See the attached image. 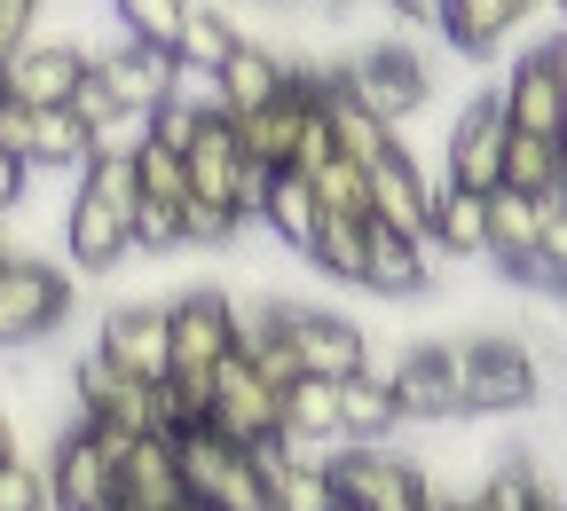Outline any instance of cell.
Segmentation results:
<instances>
[{
	"instance_id": "6da1fadb",
	"label": "cell",
	"mask_w": 567,
	"mask_h": 511,
	"mask_svg": "<svg viewBox=\"0 0 567 511\" xmlns=\"http://www.w3.org/2000/svg\"><path fill=\"white\" fill-rule=\"evenodd\" d=\"M126 449H134L126 432L80 417V425L55 441V457H48V503H55V511H111V503H118Z\"/></svg>"
},
{
	"instance_id": "7a4b0ae2",
	"label": "cell",
	"mask_w": 567,
	"mask_h": 511,
	"mask_svg": "<svg viewBox=\"0 0 567 511\" xmlns=\"http://www.w3.org/2000/svg\"><path fill=\"white\" fill-rule=\"evenodd\" d=\"M182 441V480H189V503L197 511H268V488H260V465L252 449H237L229 432H174Z\"/></svg>"
},
{
	"instance_id": "3957f363",
	"label": "cell",
	"mask_w": 567,
	"mask_h": 511,
	"mask_svg": "<svg viewBox=\"0 0 567 511\" xmlns=\"http://www.w3.org/2000/svg\"><path fill=\"white\" fill-rule=\"evenodd\" d=\"M331 71H339V87L363 103V111H379L386 126H402L425 95H434V71H425V55H417V48H402V40L354 48V55H339Z\"/></svg>"
},
{
	"instance_id": "277c9868",
	"label": "cell",
	"mask_w": 567,
	"mask_h": 511,
	"mask_svg": "<svg viewBox=\"0 0 567 511\" xmlns=\"http://www.w3.org/2000/svg\"><path fill=\"white\" fill-rule=\"evenodd\" d=\"M450 354H457L465 417H505V409H528L544 394V362L528 346H513V338H465Z\"/></svg>"
},
{
	"instance_id": "5b68a950",
	"label": "cell",
	"mask_w": 567,
	"mask_h": 511,
	"mask_svg": "<svg viewBox=\"0 0 567 511\" xmlns=\"http://www.w3.org/2000/svg\"><path fill=\"white\" fill-rule=\"evenodd\" d=\"M213 432H229L237 449H268L284 441V386L237 346L221 371H213Z\"/></svg>"
},
{
	"instance_id": "8992f818",
	"label": "cell",
	"mask_w": 567,
	"mask_h": 511,
	"mask_svg": "<svg viewBox=\"0 0 567 511\" xmlns=\"http://www.w3.org/2000/svg\"><path fill=\"white\" fill-rule=\"evenodd\" d=\"M331 480H339V511H425V496H434V480L379 441H347L331 457Z\"/></svg>"
},
{
	"instance_id": "52a82bcc",
	"label": "cell",
	"mask_w": 567,
	"mask_h": 511,
	"mask_svg": "<svg viewBox=\"0 0 567 511\" xmlns=\"http://www.w3.org/2000/svg\"><path fill=\"white\" fill-rule=\"evenodd\" d=\"M268 323L292 338L300 378H354V371H371V338H363V323H347V315H331V307L268 300Z\"/></svg>"
},
{
	"instance_id": "ba28073f",
	"label": "cell",
	"mask_w": 567,
	"mask_h": 511,
	"mask_svg": "<svg viewBox=\"0 0 567 511\" xmlns=\"http://www.w3.org/2000/svg\"><path fill=\"white\" fill-rule=\"evenodd\" d=\"M166 315H174V378H213L245 346V307L229 291H182V300H166Z\"/></svg>"
},
{
	"instance_id": "9c48e42d",
	"label": "cell",
	"mask_w": 567,
	"mask_h": 511,
	"mask_svg": "<svg viewBox=\"0 0 567 511\" xmlns=\"http://www.w3.org/2000/svg\"><path fill=\"white\" fill-rule=\"evenodd\" d=\"M71 315V275L48 268V260H0V346H24V338H48L55 323Z\"/></svg>"
},
{
	"instance_id": "30bf717a",
	"label": "cell",
	"mask_w": 567,
	"mask_h": 511,
	"mask_svg": "<svg viewBox=\"0 0 567 511\" xmlns=\"http://www.w3.org/2000/svg\"><path fill=\"white\" fill-rule=\"evenodd\" d=\"M0 150H17L32 174L40 166H95V134H87V118L80 111H32V103H0Z\"/></svg>"
},
{
	"instance_id": "8fae6325",
	"label": "cell",
	"mask_w": 567,
	"mask_h": 511,
	"mask_svg": "<svg viewBox=\"0 0 567 511\" xmlns=\"http://www.w3.org/2000/svg\"><path fill=\"white\" fill-rule=\"evenodd\" d=\"M71 386H80V417L126 432V441H142V432H166V425H158V386L126 378L111 354H80V362H71Z\"/></svg>"
},
{
	"instance_id": "7c38bea8",
	"label": "cell",
	"mask_w": 567,
	"mask_h": 511,
	"mask_svg": "<svg viewBox=\"0 0 567 511\" xmlns=\"http://www.w3.org/2000/svg\"><path fill=\"white\" fill-rule=\"evenodd\" d=\"M95 354H111L118 371H126V378H142V386H166V378H174V315H166V307H151V300H126V307H111V315H103Z\"/></svg>"
},
{
	"instance_id": "4fadbf2b",
	"label": "cell",
	"mask_w": 567,
	"mask_h": 511,
	"mask_svg": "<svg viewBox=\"0 0 567 511\" xmlns=\"http://www.w3.org/2000/svg\"><path fill=\"white\" fill-rule=\"evenodd\" d=\"M505 150H513L505 103H496V95H473V103L457 111V126H450V166H442V181H457V189H505Z\"/></svg>"
},
{
	"instance_id": "5bb4252c",
	"label": "cell",
	"mask_w": 567,
	"mask_h": 511,
	"mask_svg": "<svg viewBox=\"0 0 567 511\" xmlns=\"http://www.w3.org/2000/svg\"><path fill=\"white\" fill-rule=\"evenodd\" d=\"M331 457L339 449H316V441H268V449H252L260 488H268V511H339Z\"/></svg>"
},
{
	"instance_id": "9a60e30c",
	"label": "cell",
	"mask_w": 567,
	"mask_h": 511,
	"mask_svg": "<svg viewBox=\"0 0 567 511\" xmlns=\"http://www.w3.org/2000/svg\"><path fill=\"white\" fill-rule=\"evenodd\" d=\"M496 103H505L513 134H567V71H559L551 40H536V48H528V55L505 71Z\"/></svg>"
},
{
	"instance_id": "2e32d148",
	"label": "cell",
	"mask_w": 567,
	"mask_h": 511,
	"mask_svg": "<svg viewBox=\"0 0 567 511\" xmlns=\"http://www.w3.org/2000/svg\"><path fill=\"white\" fill-rule=\"evenodd\" d=\"M551 205L559 197H528V189H488V260L505 283H528V260L551 229Z\"/></svg>"
},
{
	"instance_id": "e0dca14e",
	"label": "cell",
	"mask_w": 567,
	"mask_h": 511,
	"mask_svg": "<svg viewBox=\"0 0 567 511\" xmlns=\"http://www.w3.org/2000/svg\"><path fill=\"white\" fill-rule=\"evenodd\" d=\"M0 71H9V95H17V103H32V111H71V95L87 87L95 55H80L71 40H32L17 63H0Z\"/></svg>"
},
{
	"instance_id": "ac0fdd59",
	"label": "cell",
	"mask_w": 567,
	"mask_h": 511,
	"mask_svg": "<svg viewBox=\"0 0 567 511\" xmlns=\"http://www.w3.org/2000/svg\"><path fill=\"white\" fill-rule=\"evenodd\" d=\"M118 503L126 511H197L189 503V480H182V441H174V432H142V441L126 449Z\"/></svg>"
},
{
	"instance_id": "d6986e66",
	"label": "cell",
	"mask_w": 567,
	"mask_h": 511,
	"mask_svg": "<svg viewBox=\"0 0 567 511\" xmlns=\"http://www.w3.org/2000/svg\"><path fill=\"white\" fill-rule=\"evenodd\" d=\"M95 80L134 111V118H158L174 95H182V63L174 55H158V48H111V55H95Z\"/></svg>"
},
{
	"instance_id": "ffe728a7",
	"label": "cell",
	"mask_w": 567,
	"mask_h": 511,
	"mask_svg": "<svg viewBox=\"0 0 567 511\" xmlns=\"http://www.w3.org/2000/svg\"><path fill=\"white\" fill-rule=\"evenodd\" d=\"M63 252L80 260L87 275L118 268V260L134 252V212L111 205V197H95V189H80V197H71V212H63Z\"/></svg>"
},
{
	"instance_id": "44dd1931",
	"label": "cell",
	"mask_w": 567,
	"mask_h": 511,
	"mask_svg": "<svg viewBox=\"0 0 567 511\" xmlns=\"http://www.w3.org/2000/svg\"><path fill=\"white\" fill-rule=\"evenodd\" d=\"M394 394H402V425H442V417H465L457 354H450V346H417V354H402Z\"/></svg>"
},
{
	"instance_id": "7402d4cb",
	"label": "cell",
	"mask_w": 567,
	"mask_h": 511,
	"mask_svg": "<svg viewBox=\"0 0 567 511\" xmlns=\"http://www.w3.org/2000/svg\"><path fill=\"white\" fill-rule=\"evenodd\" d=\"M284 87H292V55H276V48H260V40H245L221 71H213V103H221L229 118H252V111H268Z\"/></svg>"
},
{
	"instance_id": "603a6c76",
	"label": "cell",
	"mask_w": 567,
	"mask_h": 511,
	"mask_svg": "<svg viewBox=\"0 0 567 511\" xmlns=\"http://www.w3.org/2000/svg\"><path fill=\"white\" fill-rule=\"evenodd\" d=\"M434 283V237H410V229H386L371 221V268H363V291L379 300H410V291Z\"/></svg>"
},
{
	"instance_id": "cb8c5ba5",
	"label": "cell",
	"mask_w": 567,
	"mask_h": 511,
	"mask_svg": "<svg viewBox=\"0 0 567 511\" xmlns=\"http://www.w3.org/2000/svg\"><path fill=\"white\" fill-rule=\"evenodd\" d=\"M371 197H379V221H386V229L434 237V181L417 174V158L402 150V142H394V150L371 166Z\"/></svg>"
},
{
	"instance_id": "d4e9b609",
	"label": "cell",
	"mask_w": 567,
	"mask_h": 511,
	"mask_svg": "<svg viewBox=\"0 0 567 511\" xmlns=\"http://www.w3.org/2000/svg\"><path fill=\"white\" fill-rule=\"evenodd\" d=\"M528 24V0H442V40L457 55H496Z\"/></svg>"
},
{
	"instance_id": "484cf974",
	"label": "cell",
	"mask_w": 567,
	"mask_h": 511,
	"mask_svg": "<svg viewBox=\"0 0 567 511\" xmlns=\"http://www.w3.org/2000/svg\"><path fill=\"white\" fill-rule=\"evenodd\" d=\"M434 252H450V260H488V189L434 181Z\"/></svg>"
},
{
	"instance_id": "4316f807",
	"label": "cell",
	"mask_w": 567,
	"mask_h": 511,
	"mask_svg": "<svg viewBox=\"0 0 567 511\" xmlns=\"http://www.w3.org/2000/svg\"><path fill=\"white\" fill-rule=\"evenodd\" d=\"M284 441L347 449V425H339V378H292V386H284Z\"/></svg>"
},
{
	"instance_id": "83f0119b",
	"label": "cell",
	"mask_w": 567,
	"mask_h": 511,
	"mask_svg": "<svg viewBox=\"0 0 567 511\" xmlns=\"http://www.w3.org/2000/svg\"><path fill=\"white\" fill-rule=\"evenodd\" d=\"M339 425H347V441H386V432L402 425V394H394V378H379V371L339 378Z\"/></svg>"
},
{
	"instance_id": "f1b7e54d",
	"label": "cell",
	"mask_w": 567,
	"mask_h": 511,
	"mask_svg": "<svg viewBox=\"0 0 567 511\" xmlns=\"http://www.w3.org/2000/svg\"><path fill=\"white\" fill-rule=\"evenodd\" d=\"M505 189L567 197V142H559V134H513V150H505Z\"/></svg>"
},
{
	"instance_id": "f546056e",
	"label": "cell",
	"mask_w": 567,
	"mask_h": 511,
	"mask_svg": "<svg viewBox=\"0 0 567 511\" xmlns=\"http://www.w3.org/2000/svg\"><path fill=\"white\" fill-rule=\"evenodd\" d=\"M260 221L276 229V244H292V252L308 260V244H316V229H323L316 181H308V174H276V189H268V212H260Z\"/></svg>"
},
{
	"instance_id": "4dcf8cb0",
	"label": "cell",
	"mask_w": 567,
	"mask_h": 511,
	"mask_svg": "<svg viewBox=\"0 0 567 511\" xmlns=\"http://www.w3.org/2000/svg\"><path fill=\"white\" fill-rule=\"evenodd\" d=\"M111 9H118V32L134 48H158V55L182 63V32L197 17V0H111Z\"/></svg>"
},
{
	"instance_id": "1f68e13d",
	"label": "cell",
	"mask_w": 567,
	"mask_h": 511,
	"mask_svg": "<svg viewBox=\"0 0 567 511\" xmlns=\"http://www.w3.org/2000/svg\"><path fill=\"white\" fill-rule=\"evenodd\" d=\"M308 260L323 275H339V283H363V268H371V221H339V212H323Z\"/></svg>"
},
{
	"instance_id": "d6a6232c",
	"label": "cell",
	"mask_w": 567,
	"mask_h": 511,
	"mask_svg": "<svg viewBox=\"0 0 567 511\" xmlns=\"http://www.w3.org/2000/svg\"><path fill=\"white\" fill-rule=\"evenodd\" d=\"M316 181V205L339 212V221H379V197H371V166H354V158H331L308 174Z\"/></svg>"
},
{
	"instance_id": "836d02e7",
	"label": "cell",
	"mask_w": 567,
	"mask_h": 511,
	"mask_svg": "<svg viewBox=\"0 0 567 511\" xmlns=\"http://www.w3.org/2000/svg\"><path fill=\"white\" fill-rule=\"evenodd\" d=\"M134 174H142V205H189V150H174V142H142L134 150Z\"/></svg>"
},
{
	"instance_id": "e575fe53",
	"label": "cell",
	"mask_w": 567,
	"mask_h": 511,
	"mask_svg": "<svg viewBox=\"0 0 567 511\" xmlns=\"http://www.w3.org/2000/svg\"><path fill=\"white\" fill-rule=\"evenodd\" d=\"M245 48V32L221 17V9H197L189 17V32H182V71H197V80H213V71H221L229 55Z\"/></svg>"
},
{
	"instance_id": "d590c367",
	"label": "cell",
	"mask_w": 567,
	"mask_h": 511,
	"mask_svg": "<svg viewBox=\"0 0 567 511\" xmlns=\"http://www.w3.org/2000/svg\"><path fill=\"white\" fill-rule=\"evenodd\" d=\"M528 283L551 291V300H567V197L551 205V229H544V244H536V260H528Z\"/></svg>"
},
{
	"instance_id": "8d00e7d4",
	"label": "cell",
	"mask_w": 567,
	"mask_h": 511,
	"mask_svg": "<svg viewBox=\"0 0 567 511\" xmlns=\"http://www.w3.org/2000/svg\"><path fill=\"white\" fill-rule=\"evenodd\" d=\"M80 189H95V197H111V205L142 212V174H134V158H95V166L80 174Z\"/></svg>"
},
{
	"instance_id": "74e56055",
	"label": "cell",
	"mask_w": 567,
	"mask_h": 511,
	"mask_svg": "<svg viewBox=\"0 0 567 511\" xmlns=\"http://www.w3.org/2000/svg\"><path fill=\"white\" fill-rule=\"evenodd\" d=\"M0 511H48V472L9 457V465H0Z\"/></svg>"
},
{
	"instance_id": "f35d334b",
	"label": "cell",
	"mask_w": 567,
	"mask_h": 511,
	"mask_svg": "<svg viewBox=\"0 0 567 511\" xmlns=\"http://www.w3.org/2000/svg\"><path fill=\"white\" fill-rule=\"evenodd\" d=\"M134 244H142V252L189 244V237H182V205H142V212H134Z\"/></svg>"
},
{
	"instance_id": "ab89813d",
	"label": "cell",
	"mask_w": 567,
	"mask_h": 511,
	"mask_svg": "<svg viewBox=\"0 0 567 511\" xmlns=\"http://www.w3.org/2000/svg\"><path fill=\"white\" fill-rule=\"evenodd\" d=\"M182 237H189V244H221V237H237V212L189 197V205H182Z\"/></svg>"
},
{
	"instance_id": "60d3db41",
	"label": "cell",
	"mask_w": 567,
	"mask_h": 511,
	"mask_svg": "<svg viewBox=\"0 0 567 511\" xmlns=\"http://www.w3.org/2000/svg\"><path fill=\"white\" fill-rule=\"evenodd\" d=\"M32 24H40V0H0V63L32 48Z\"/></svg>"
},
{
	"instance_id": "b9f144b4",
	"label": "cell",
	"mask_w": 567,
	"mask_h": 511,
	"mask_svg": "<svg viewBox=\"0 0 567 511\" xmlns=\"http://www.w3.org/2000/svg\"><path fill=\"white\" fill-rule=\"evenodd\" d=\"M24 174H32V166H24L17 150H0V221H9V212L24 205Z\"/></svg>"
},
{
	"instance_id": "7bdbcfd3",
	"label": "cell",
	"mask_w": 567,
	"mask_h": 511,
	"mask_svg": "<svg viewBox=\"0 0 567 511\" xmlns=\"http://www.w3.org/2000/svg\"><path fill=\"white\" fill-rule=\"evenodd\" d=\"M379 9H394V17H417V24H442V0H379Z\"/></svg>"
},
{
	"instance_id": "ee69618b",
	"label": "cell",
	"mask_w": 567,
	"mask_h": 511,
	"mask_svg": "<svg viewBox=\"0 0 567 511\" xmlns=\"http://www.w3.org/2000/svg\"><path fill=\"white\" fill-rule=\"evenodd\" d=\"M9 457H17V432H9V425H0V465H9Z\"/></svg>"
},
{
	"instance_id": "f6af8a7d",
	"label": "cell",
	"mask_w": 567,
	"mask_h": 511,
	"mask_svg": "<svg viewBox=\"0 0 567 511\" xmlns=\"http://www.w3.org/2000/svg\"><path fill=\"white\" fill-rule=\"evenodd\" d=\"M450 511H488V503L481 496H450Z\"/></svg>"
},
{
	"instance_id": "bcb514c9",
	"label": "cell",
	"mask_w": 567,
	"mask_h": 511,
	"mask_svg": "<svg viewBox=\"0 0 567 511\" xmlns=\"http://www.w3.org/2000/svg\"><path fill=\"white\" fill-rule=\"evenodd\" d=\"M0 103H9V71H0Z\"/></svg>"
},
{
	"instance_id": "7dc6e473",
	"label": "cell",
	"mask_w": 567,
	"mask_h": 511,
	"mask_svg": "<svg viewBox=\"0 0 567 511\" xmlns=\"http://www.w3.org/2000/svg\"><path fill=\"white\" fill-rule=\"evenodd\" d=\"M354 9H379V0H354Z\"/></svg>"
},
{
	"instance_id": "c3c4849f",
	"label": "cell",
	"mask_w": 567,
	"mask_h": 511,
	"mask_svg": "<svg viewBox=\"0 0 567 511\" xmlns=\"http://www.w3.org/2000/svg\"><path fill=\"white\" fill-rule=\"evenodd\" d=\"M0 260H9V237H0Z\"/></svg>"
},
{
	"instance_id": "681fc988",
	"label": "cell",
	"mask_w": 567,
	"mask_h": 511,
	"mask_svg": "<svg viewBox=\"0 0 567 511\" xmlns=\"http://www.w3.org/2000/svg\"><path fill=\"white\" fill-rule=\"evenodd\" d=\"M551 9H559V17H567V0H551Z\"/></svg>"
},
{
	"instance_id": "f907efd6",
	"label": "cell",
	"mask_w": 567,
	"mask_h": 511,
	"mask_svg": "<svg viewBox=\"0 0 567 511\" xmlns=\"http://www.w3.org/2000/svg\"><path fill=\"white\" fill-rule=\"evenodd\" d=\"M559 511H567V503H559Z\"/></svg>"
},
{
	"instance_id": "816d5d0a",
	"label": "cell",
	"mask_w": 567,
	"mask_h": 511,
	"mask_svg": "<svg viewBox=\"0 0 567 511\" xmlns=\"http://www.w3.org/2000/svg\"><path fill=\"white\" fill-rule=\"evenodd\" d=\"M48 511H55V503H48Z\"/></svg>"
}]
</instances>
